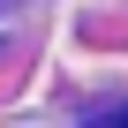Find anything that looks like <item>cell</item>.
Returning <instances> with one entry per match:
<instances>
[{"label":"cell","mask_w":128,"mask_h":128,"mask_svg":"<svg viewBox=\"0 0 128 128\" xmlns=\"http://www.w3.org/2000/svg\"><path fill=\"white\" fill-rule=\"evenodd\" d=\"M98 128H128V106H120V113H106V120H98Z\"/></svg>","instance_id":"6da1fadb"}]
</instances>
